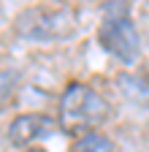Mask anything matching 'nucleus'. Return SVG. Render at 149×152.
<instances>
[{"mask_svg": "<svg viewBox=\"0 0 149 152\" xmlns=\"http://www.w3.org/2000/svg\"><path fill=\"white\" fill-rule=\"evenodd\" d=\"M57 111H60V128L63 130L87 133V130H95V125H100L108 117V103L89 84L71 82L63 92V98H60Z\"/></svg>", "mask_w": 149, "mask_h": 152, "instance_id": "f257e3e1", "label": "nucleus"}, {"mask_svg": "<svg viewBox=\"0 0 149 152\" xmlns=\"http://www.w3.org/2000/svg\"><path fill=\"white\" fill-rule=\"evenodd\" d=\"M16 35L27 38V41H63V38L73 35L76 30V19L65 8H49V6H33L19 11L14 19Z\"/></svg>", "mask_w": 149, "mask_h": 152, "instance_id": "f03ea898", "label": "nucleus"}, {"mask_svg": "<svg viewBox=\"0 0 149 152\" xmlns=\"http://www.w3.org/2000/svg\"><path fill=\"white\" fill-rule=\"evenodd\" d=\"M108 11H114V8H108ZM100 44L106 46V52L119 57L122 63H133L138 57L141 41H138L136 25L130 22V16H127L125 8L114 11V16H108L103 22V27H100Z\"/></svg>", "mask_w": 149, "mask_h": 152, "instance_id": "7ed1b4c3", "label": "nucleus"}, {"mask_svg": "<svg viewBox=\"0 0 149 152\" xmlns=\"http://www.w3.org/2000/svg\"><path fill=\"white\" fill-rule=\"evenodd\" d=\"M54 130V120L46 114H19L11 125H8V141L14 147H27L33 141H38Z\"/></svg>", "mask_w": 149, "mask_h": 152, "instance_id": "20e7f679", "label": "nucleus"}, {"mask_svg": "<svg viewBox=\"0 0 149 152\" xmlns=\"http://www.w3.org/2000/svg\"><path fill=\"white\" fill-rule=\"evenodd\" d=\"M73 152H117V147H114V141H111V139H106L103 133L87 130V133H81V136L76 139Z\"/></svg>", "mask_w": 149, "mask_h": 152, "instance_id": "39448f33", "label": "nucleus"}, {"mask_svg": "<svg viewBox=\"0 0 149 152\" xmlns=\"http://www.w3.org/2000/svg\"><path fill=\"white\" fill-rule=\"evenodd\" d=\"M14 92H16V73L0 68V109L11 103Z\"/></svg>", "mask_w": 149, "mask_h": 152, "instance_id": "423d86ee", "label": "nucleus"}, {"mask_svg": "<svg viewBox=\"0 0 149 152\" xmlns=\"http://www.w3.org/2000/svg\"><path fill=\"white\" fill-rule=\"evenodd\" d=\"M25 152H46V149H41V147H30V149H25Z\"/></svg>", "mask_w": 149, "mask_h": 152, "instance_id": "0eeeda50", "label": "nucleus"}]
</instances>
